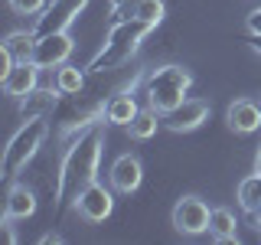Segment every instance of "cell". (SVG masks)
Wrapping results in <instances>:
<instances>
[{"label":"cell","instance_id":"obj_26","mask_svg":"<svg viewBox=\"0 0 261 245\" xmlns=\"http://www.w3.org/2000/svg\"><path fill=\"white\" fill-rule=\"evenodd\" d=\"M39 242H43V245H59V242H62V235H59V232H46Z\"/></svg>","mask_w":261,"mask_h":245},{"label":"cell","instance_id":"obj_25","mask_svg":"<svg viewBox=\"0 0 261 245\" xmlns=\"http://www.w3.org/2000/svg\"><path fill=\"white\" fill-rule=\"evenodd\" d=\"M245 30H248V36H261V7H255L245 16Z\"/></svg>","mask_w":261,"mask_h":245},{"label":"cell","instance_id":"obj_5","mask_svg":"<svg viewBox=\"0 0 261 245\" xmlns=\"http://www.w3.org/2000/svg\"><path fill=\"white\" fill-rule=\"evenodd\" d=\"M49 137V125L46 118H33V121H23L20 128H16V134L10 137V144H7L4 151V177L7 180H16L27 170V163L39 154V147L46 144Z\"/></svg>","mask_w":261,"mask_h":245},{"label":"cell","instance_id":"obj_29","mask_svg":"<svg viewBox=\"0 0 261 245\" xmlns=\"http://www.w3.org/2000/svg\"><path fill=\"white\" fill-rule=\"evenodd\" d=\"M255 170L261 174V147H258V154H255Z\"/></svg>","mask_w":261,"mask_h":245},{"label":"cell","instance_id":"obj_28","mask_svg":"<svg viewBox=\"0 0 261 245\" xmlns=\"http://www.w3.org/2000/svg\"><path fill=\"white\" fill-rule=\"evenodd\" d=\"M251 216H255V226H258V232H261V206H258L255 212H251Z\"/></svg>","mask_w":261,"mask_h":245},{"label":"cell","instance_id":"obj_8","mask_svg":"<svg viewBox=\"0 0 261 245\" xmlns=\"http://www.w3.org/2000/svg\"><path fill=\"white\" fill-rule=\"evenodd\" d=\"M88 0H49V7L36 16V36H49V33H62L82 16Z\"/></svg>","mask_w":261,"mask_h":245},{"label":"cell","instance_id":"obj_4","mask_svg":"<svg viewBox=\"0 0 261 245\" xmlns=\"http://www.w3.org/2000/svg\"><path fill=\"white\" fill-rule=\"evenodd\" d=\"M105 105L101 98H88V95H62V102L56 105V134L65 144L75 141L79 134H85L88 128L105 121Z\"/></svg>","mask_w":261,"mask_h":245},{"label":"cell","instance_id":"obj_2","mask_svg":"<svg viewBox=\"0 0 261 245\" xmlns=\"http://www.w3.org/2000/svg\"><path fill=\"white\" fill-rule=\"evenodd\" d=\"M147 33H153V30L147 27V23H141V20H118V23H111V30L105 33L101 49L92 56V62H88L85 69L92 72V76L121 69V65L130 62V56L141 49V43L147 39Z\"/></svg>","mask_w":261,"mask_h":245},{"label":"cell","instance_id":"obj_19","mask_svg":"<svg viewBox=\"0 0 261 245\" xmlns=\"http://www.w3.org/2000/svg\"><path fill=\"white\" fill-rule=\"evenodd\" d=\"M36 30H13L10 36L4 39V49L13 56L16 62H30L33 53H36Z\"/></svg>","mask_w":261,"mask_h":245},{"label":"cell","instance_id":"obj_21","mask_svg":"<svg viewBox=\"0 0 261 245\" xmlns=\"http://www.w3.org/2000/svg\"><path fill=\"white\" fill-rule=\"evenodd\" d=\"M235 200H239V209L242 212H255L258 206H261V174L255 170V174H248L239 183V190H235Z\"/></svg>","mask_w":261,"mask_h":245},{"label":"cell","instance_id":"obj_23","mask_svg":"<svg viewBox=\"0 0 261 245\" xmlns=\"http://www.w3.org/2000/svg\"><path fill=\"white\" fill-rule=\"evenodd\" d=\"M7 4H10V10L20 13V16H39L49 7V0H7Z\"/></svg>","mask_w":261,"mask_h":245},{"label":"cell","instance_id":"obj_12","mask_svg":"<svg viewBox=\"0 0 261 245\" xmlns=\"http://www.w3.org/2000/svg\"><path fill=\"white\" fill-rule=\"evenodd\" d=\"M141 82H144V72H141L134 82H130V85H124L121 92H114V95L108 98V105H105V121H108V125H114V128H127L130 121L137 118L141 105H137L134 92L141 88Z\"/></svg>","mask_w":261,"mask_h":245},{"label":"cell","instance_id":"obj_17","mask_svg":"<svg viewBox=\"0 0 261 245\" xmlns=\"http://www.w3.org/2000/svg\"><path fill=\"white\" fill-rule=\"evenodd\" d=\"M209 235L216 242H235L239 239V216L228 206H216L209 219Z\"/></svg>","mask_w":261,"mask_h":245},{"label":"cell","instance_id":"obj_15","mask_svg":"<svg viewBox=\"0 0 261 245\" xmlns=\"http://www.w3.org/2000/svg\"><path fill=\"white\" fill-rule=\"evenodd\" d=\"M62 92L56 85H39L33 88L30 95L20 98V118L23 121H33V118H46V114L56 111V105H59Z\"/></svg>","mask_w":261,"mask_h":245},{"label":"cell","instance_id":"obj_18","mask_svg":"<svg viewBox=\"0 0 261 245\" xmlns=\"http://www.w3.org/2000/svg\"><path fill=\"white\" fill-rule=\"evenodd\" d=\"M160 128H163V114L153 111L150 105H147V108H141V111H137V118L127 125V134L134 137V141H150Z\"/></svg>","mask_w":261,"mask_h":245},{"label":"cell","instance_id":"obj_10","mask_svg":"<svg viewBox=\"0 0 261 245\" xmlns=\"http://www.w3.org/2000/svg\"><path fill=\"white\" fill-rule=\"evenodd\" d=\"M209 102H202V98H186L183 105H176L170 114H163V128L173 131V134H190V131L202 128L209 121Z\"/></svg>","mask_w":261,"mask_h":245},{"label":"cell","instance_id":"obj_27","mask_svg":"<svg viewBox=\"0 0 261 245\" xmlns=\"http://www.w3.org/2000/svg\"><path fill=\"white\" fill-rule=\"evenodd\" d=\"M248 49H251V53H258V56H261V36H251V39H248Z\"/></svg>","mask_w":261,"mask_h":245},{"label":"cell","instance_id":"obj_16","mask_svg":"<svg viewBox=\"0 0 261 245\" xmlns=\"http://www.w3.org/2000/svg\"><path fill=\"white\" fill-rule=\"evenodd\" d=\"M36 212V193L30 190L27 183H10V193H7L4 203V219H30Z\"/></svg>","mask_w":261,"mask_h":245},{"label":"cell","instance_id":"obj_9","mask_svg":"<svg viewBox=\"0 0 261 245\" xmlns=\"http://www.w3.org/2000/svg\"><path fill=\"white\" fill-rule=\"evenodd\" d=\"M75 53V39L69 36V30L62 33H49V36H39L36 39V53H33V62L39 69H59V65L69 62V56Z\"/></svg>","mask_w":261,"mask_h":245},{"label":"cell","instance_id":"obj_3","mask_svg":"<svg viewBox=\"0 0 261 245\" xmlns=\"http://www.w3.org/2000/svg\"><path fill=\"white\" fill-rule=\"evenodd\" d=\"M141 88H144V98L153 111L170 114L176 105L186 102V95L193 88V72L176 65V62H167V65H157V69L144 72Z\"/></svg>","mask_w":261,"mask_h":245},{"label":"cell","instance_id":"obj_14","mask_svg":"<svg viewBox=\"0 0 261 245\" xmlns=\"http://www.w3.org/2000/svg\"><path fill=\"white\" fill-rule=\"evenodd\" d=\"M39 65L36 62H16L10 72H7L4 79H0V85H4V95H10V98H16L20 102L23 95H30L33 88H39Z\"/></svg>","mask_w":261,"mask_h":245},{"label":"cell","instance_id":"obj_11","mask_svg":"<svg viewBox=\"0 0 261 245\" xmlns=\"http://www.w3.org/2000/svg\"><path fill=\"white\" fill-rule=\"evenodd\" d=\"M108 183H111V190L121 193V196L137 193L141 183H144V163H141V157H137V154H118L114 163H111V170H108Z\"/></svg>","mask_w":261,"mask_h":245},{"label":"cell","instance_id":"obj_24","mask_svg":"<svg viewBox=\"0 0 261 245\" xmlns=\"http://www.w3.org/2000/svg\"><path fill=\"white\" fill-rule=\"evenodd\" d=\"M141 0H111V23L118 20H134V10Z\"/></svg>","mask_w":261,"mask_h":245},{"label":"cell","instance_id":"obj_6","mask_svg":"<svg viewBox=\"0 0 261 245\" xmlns=\"http://www.w3.org/2000/svg\"><path fill=\"white\" fill-rule=\"evenodd\" d=\"M72 209L79 212V219H85V223H105V219L114 212V190H111V183L105 186V183H98V180H92V183H85L82 190L72 196Z\"/></svg>","mask_w":261,"mask_h":245},{"label":"cell","instance_id":"obj_20","mask_svg":"<svg viewBox=\"0 0 261 245\" xmlns=\"http://www.w3.org/2000/svg\"><path fill=\"white\" fill-rule=\"evenodd\" d=\"M85 72H88V69H82V65L65 62V65H59V69H56L53 85L59 88L62 95H79V92H85Z\"/></svg>","mask_w":261,"mask_h":245},{"label":"cell","instance_id":"obj_22","mask_svg":"<svg viewBox=\"0 0 261 245\" xmlns=\"http://www.w3.org/2000/svg\"><path fill=\"white\" fill-rule=\"evenodd\" d=\"M163 13H167L163 0H141V4H137V10H134V20H141L150 30H157L160 23H163Z\"/></svg>","mask_w":261,"mask_h":245},{"label":"cell","instance_id":"obj_13","mask_svg":"<svg viewBox=\"0 0 261 245\" xmlns=\"http://www.w3.org/2000/svg\"><path fill=\"white\" fill-rule=\"evenodd\" d=\"M225 125L235 134H255V131H261V102H255V98H235L225 108Z\"/></svg>","mask_w":261,"mask_h":245},{"label":"cell","instance_id":"obj_7","mask_svg":"<svg viewBox=\"0 0 261 245\" xmlns=\"http://www.w3.org/2000/svg\"><path fill=\"white\" fill-rule=\"evenodd\" d=\"M170 219H173V229L179 235H202V232H209L212 209H209V203L202 200V196L186 193V196L176 200L173 216H170Z\"/></svg>","mask_w":261,"mask_h":245},{"label":"cell","instance_id":"obj_1","mask_svg":"<svg viewBox=\"0 0 261 245\" xmlns=\"http://www.w3.org/2000/svg\"><path fill=\"white\" fill-rule=\"evenodd\" d=\"M101 147H105V128L95 125L75 141L65 144V154L59 160L56 174V206L69 200V193H79L85 183L98 180V163H101Z\"/></svg>","mask_w":261,"mask_h":245}]
</instances>
